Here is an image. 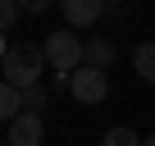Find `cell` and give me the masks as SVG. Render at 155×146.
<instances>
[{
    "label": "cell",
    "instance_id": "6da1fadb",
    "mask_svg": "<svg viewBox=\"0 0 155 146\" xmlns=\"http://www.w3.org/2000/svg\"><path fill=\"white\" fill-rule=\"evenodd\" d=\"M41 50H46V64L55 68V82H59V87H68V78H73V73L87 64V41L78 37L73 28L50 32V37L41 41Z\"/></svg>",
    "mask_w": 155,
    "mask_h": 146
},
{
    "label": "cell",
    "instance_id": "7a4b0ae2",
    "mask_svg": "<svg viewBox=\"0 0 155 146\" xmlns=\"http://www.w3.org/2000/svg\"><path fill=\"white\" fill-rule=\"evenodd\" d=\"M0 73H5L9 87L28 91V87L41 82V73H46V50L32 46V41H18V46H9V55H5V64H0Z\"/></svg>",
    "mask_w": 155,
    "mask_h": 146
},
{
    "label": "cell",
    "instance_id": "3957f363",
    "mask_svg": "<svg viewBox=\"0 0 155 146\" xmlns=\"http://www.w3.org/2000/svg\"><path fill=\"white\" fill-rule=\"evenodd\" d=\"M68 91H73V101H82V105H101V101L110 96V73L82 64V68L68 78Z\"/></svg>",
    "mask_w": 155,
    "mask_h": 146
},
{
    "label": "cell",
    "instance_id": "277c9868",
    "mask_svg": "<svg viewBox=\"0 0 155 146\" xmlns=\"http://www.w3.org/2000/svg\"><path fill=\"white\" fill-rule=\"evenodd\" d=\"M46 141V123L41 114H18L9 123V146H41Z\"/></svg>",
    "mask_w": 155,
    "mask_h": 146
},
{
    "label": "cell",
    "instance_id": "5b68a950",
    "mask_svg": "<svg viewBox=\"0 0 155 146\" xmlns=\"http://www.w3.org/2000/svg\"><path fill=\"white\" fill-rule=\"evenodd\" d=\"M101 5H105V0H59L68 28H87V23H96V18H101Z\"/></svg>",
    "mask_w": 155,
    "mask_h": 146
},
{
    "label": "cell",
    "instance_id": "8992f818",
    "mask_svg": "<svg viewBox=\"0 0 155 146\" xmlns=\"http://www.w3.org/2000/svg\"><path fill=\"white\" fill-rule=\"evenodd\" d=\"M132 68H137L141 82H155V41H141L132 50Z\"/></svg>",
    "mask_w": 155,
    "mask_h": 146
},
{
    "label": "cell",
    "instance_id": "52a82bcc",
    "mask_svg": "<svg viewBox=\"0 0 155 146\" xmlns=\"http://www.w3.org/2000/svg\"><path fill=\"white\" fill-rule=\"evenodd\" d=\"M114 55H119L114 41H105V37H91V41H87V64H91V68H110Z\"/></svg>",
    "mask_w": 155,
    "mask_h": 146
},
{
    "label": "cell",
    "instance_id": "ba28073f",
    "mask_svg": "<svg viewBox=\"0 0 155 146\" xmlns=\"http://www.w3.org/2000/svg\"><path fill=\"white\" fill-rule=\"evenodd\" d=\"M18 110H23V91L9 87V82H0V123H14Z\"/></svg>",
    "mask_w": 155,
    "mask_h": 146
},
{
    "label": "cell",
    "instance_id": "9c48e42d",
    "mask_svg": "<svg viewBox=\"0 0 155 146\" xmlns=\"http://www.w3.org/2000/svg\"><path fill=\"white\" fill-rule=\"evenodd\" d=\"M101 146H141V137H137L132 128H110V132L101 137Z\"/></svg>",
    "mask_w": 155,
    "mask_h": 146
},
{
    "label": "cell",
    "instance_id": "30bf717a",
    "mask_svg": "<svg viewBox=\"0 0 155 146\" xmlns=\"http://www.w3.org/2000/svg\"><path fill=\"white\" fill-rule=\"evenodd\" d=\"M41 105H46V87L37 82V87H28V91H23V110L32 114V110H41Z\"/></svg>",
    "mask_w": 155,
    "mask_h": 146
},
{
    "label": "cell",
    "instance_id": "8fae6325",
    "mask_svg": "<svg viewBox=\"0 0 155 146\" xmlns=\"http://www.w3.org/2000/svg\"><path fill=\"white\" fill-rule=\"evenodd\" d=\"M18 18V0H0V32H9Z\"/></svg>",
    "mask_w": 155,
    "mask_h": 146
},
{
    "label": "cell",
    "instance_id": "7c38bea8",
    "mask_svg": "<svg viewBox=\"0 0 155 146\" xmlns=\"http://www.w3.org/2000/svg\"><path fill=\"white\" fill-rule=\"evenodd\" d=\"M18 9H28V14H46L50 0H18Z\"/></svg>",
    "mask_w": 155,
    "mask_h": 146
},
{
    "label": "cell",
    "instance_id": "4fadbf2b",
    "mask_svg": "<svg viewBox=\"0 0 155 146\" xmlns=\"http://www.w3.org/2000/svg\"><path fill=\"white\" fill-rule=\"evenodd\" d=\"M5 55H9V41H5V37H0V64H5Z\"/></svg>",
    "mask_w": 155,
    "mask_h": 146
},
{
    "label": "cell",
    "instance_id": "5bb4252c",
    "mask_svg": "<svg viewBox=\"0 0 155 146\" xmlns=\"http://www.w3.org/2000/svg\"><path fill=\"white\" fill-rule=\"evenodd\" d=\"M141 146H155V137H146V141H141Z\"/></svg>",
    "mask_w": 155,
    "mask_h": 146
},
{
    "label": "cell",
    "instance_id": "9a60e30c",
    "mask_svg": "<svg viewBox=\"0 0 155 146\" xmlns=\"http://www.w3.org/2000/svg\"><path fill=\"white\" fill-rule=\"evenodd\" d=\"M0 146H9V141H0Z\"/></svg>",
    "mask_w": 155,
    "mask_h": 146
}]
</instances>
